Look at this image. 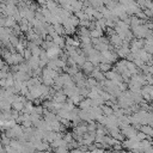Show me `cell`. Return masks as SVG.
I'll list each match as a JSON object with an SVG mask.
<instances>
[{"label":"cell","instance_id":"1","mask_svg":"<svg viewBox=\"0 0 153 153\" xmlns=\"http://www.w3.org/2000/svg\"><path fill=\"white\" fill-rule=\"evenodd\" d=\"M95 63L94 62H91L90 60H88L84 65H83V72L85 73V74H91L92 72H94V69H95Z\"/></svg>","mask_w":153,"mask_h":153},{"label":"cell","instance_id":"2","mask_svg":"<svg viewBox=\"0 0 153 153\" xmlns=\"http://www.w3.org/2000/svg\"><path fill=\"white\" fill-rule=\"evenodd\" d=\"M140 130L144 132L145 134L148 135L150 138L153 136V127H152L151 124H144V126H141V127H140Z\"/></svg>","mask_w":153,"mask_h":153},{"label":"cell","instance_id":"3","mask_svg":"<svg viewBox=\"0 0 153 153\" xmlns=\"http://www.w3.org/2000/svg\"><path fill=\"white\" fill-rule=\"evenodd\" d=\"M98 68L101 69L102 72H108V71L112 69L111 68V63H109V62H99L98 63Z\"/></svg>","mask_w":153,"mask_h":153}]
</instances>
